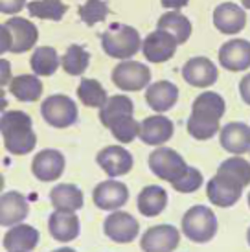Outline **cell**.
<instances>
[{
    "label": "cell",
    "instance_id": "cell-1",
    "mask_svg": "<svg viewBox=\"0 0 250 252\" xmlns=\"http://www.w3.org/2000/svg\"><path fill=\"white\" fill-rule=\"evenodd\" d=\"M0 133L4 136V147L11 155L22 157L33 151L37 134L30 114L22 111H6L0 116Z\"/></svg>",
    "mask_w": 250,
    "mask_h": 252
},
{
    "label": "cell",
    "instance_id": "cell-2",
    "mask_svg": "<svg viewBox=\"0 0 250 252\" xmlns=\"http://www.w3.org/2000/svg\"><path fill=\"white\" fill-rule=\"evenodd\" d=\"M101 48L109 57L125 61L134 57L138 54V50H142V39H140L138 30L127 24L114 22L101 35Z\"/></svg>",
    "mask_w": 250,
    "mask_h": 252
},
{
    "label": "cell",
    "instance_id": "cell-3",
    "mask_svg": "<svg viewBox=\"0 0 250 252\" xmlns=\"http://www.w3.org/2000/svg\"><path fill=\"white\" fill-rule=\"evenodd\" d=\"M182 234L193 243H208L217 234V217L208 206L197 204L182 217Z\"/></svg>",
    "mask_w": 250,
    "mask_h": 252
},
{
    "label": "cell",
    "instance_id": "cell-4",
    "mask_svg": "<svg viewBox=\"0 0 250 252\" xmlns=\"http://www.w3.org/2000/svg\"><path fill=\"white\" fill-rule=\"evenodd\" d=\"M41 114L48 126L66 129L77 122L79 111L72 98L64 94H52L41 103Z\"/></svg>",
    "mask_w": 250,
    "mask_h": 252
},
{
    "label": "cell",
    "instance_id": "cell-5",
    "mask_svg": "<svg viewBox=\"0 0 250 252\" xmlns=\"http://www.w3.org/2000/svg\"><path fill=\"white\" fill-rule=\"evenodd\" d=\"M112 83L125 92H138L151 85V70L140 61L125 59L114 66Z\"/></svg>",
    "mask_w": 250,
    "mask_h": 252
},
{
    "label": "cell",
    "instance_id": "cell-6",
    "mask_svg": "<svg viewBox=\"0 0 250 252\" xmlns=\"http://www.w3.org/2000/svg\"><path fill=\"white\" fill-rule=\"evenodd\" d=\"M149 169L162 181L173 184L177 179H181L188 169L182 155H179L171 147H156L147 158Z\"/></svg>",
    "mask_w": 250,
    "mask_h": 252
},
{
    "label": "cell",
    "instance_id": "cell-7",
    "mask_svg": "<svg viewBox=\"0 0 250 252\" xmlns=\"http://www.w3.org/2000/svg\"><path fill=\"white\" fill-rule=\"evenodd\" d=\"M181 243V232L173 224H156L147 228L140 239L144 252H173Z\"/></svg>",
    "mask_w": 250,
    "mask_h": 252
},
{
    "label": "cell",
    "instance_id": "cell-8",
    "mask_svg": "<svg viewBox=\"0 0 250 252\" xmlns=\"http://www.w3.org/2000/svg\"><path fill=\"white\" fill-rule=\"evenodd\" d=\"M179 42L164 30H155L142 41V54L149 63H166L175 56Z\"/></svg>",
    "mask_w": 250,
    "mask_h": 252
},
{
    "label": "cell",
    "instance_id": "cell-9",
    "mask_svg": "<svg viewBox=\"0 0 250 252\" xmlns=\"http://www.w3.org/2000/svg\"><path fill=\"white\" fill-rule=\"evenodd\" d=\"M92 199H94V204H96L99 210H107V212L120 210L129 201V188L122 181L109 179V181L99 182L96 188H94Z\"/></svg>",
    "mask_w": 250,
    "mask_h": 252
},
{
    "label": "cell",
    "instance_id": "cell-10",
    "mask_svg": "<svg viewBox=\"0 0 250 252\" xmlns=\"http://www.w3.org/2000/svg\"><path fill=\"white\" fill-rule=\"evenodd\" d=\"M103 232L114 243H131L140 232V223L127 212L114 210L105 219Z\"/></svg>",
    "mask_w": 250,
    "mask_h": 252
},
{
    "label": "cell",
    "instance_id": "cell-11",
    "mask_svg": "<svg viewBox=\"0 0 250 252\" xmlns=\"http://www.w3.org/2000/svg\"><path fill=\"white\" fill-rule=\"evenodd\" d=\"M182 77L188 85H191L195 89H208L217 81L219 72L214 61L201 56L186 61V64L182 66Z\"/></svg>",
    "mask_w": 250,
    "mask_h": 252
},
{
    "label": "cell",
    "instance_id": "cell-12",
    "mask_svg": "<svg viewBox=\"0 0 250 252\" xmlns=\"http://www.w3.org/2000/svg\"><path fill=\"white\" fill-rule=\"evenodd\" d=\"M96 162L97 166L107 173V177H111V179L127 175L132 169V164H134L132 155L125 147H120V146L103 147L97 153Z\"/></svg>",
    "mask_w": 250,
    "mask_h": 252
},
{
    "label": "cell",
    "instance_id": "cell-13",
    "mask_svg": "<svg viewBox=\"0 0 250 252\" xmlns=\"http://www.w3.org/2000/svg\"><path fill=\"white\" fill-rule=\"evenodd\" d=\"M219 64L228 72H245L250 68V42L232 39L219 48Z\"/></svg>",
    "mask_w": 250,
    "mask_h": 252
},
{
    "label": "cell",
    "instance_id": "cell-14",
    "mask_svg": "<svg viewBox=\"0 0 250 252\" xmlns=\"http://www.w3.org/2000/svg\"><path fill=\"white\" fill-rule=\"evenodd\" d=\"M214 26L224 35H236L247 26V13L234 2H222L214 9Z\"/></svg>",
    "mask_w": 250,
    "mask_h": 252
},
{
    "label": "cell",
    "instance_id": "cell-15",
    "mask_svg": "<svg viewBox=\"0 0 250 252\" xmlns=\"http://www.w3.org/2000/svg\"><path fill=\"white\" fill-rule=\"evenodd\" d=\"M31 171L41 182L57 181L64 171V157L57 149H42L33 157Z\"/></svg>",
    "mask_w": 250,
    "mask_h": 252
},
{
    "label": "cell",
    "instance_id": "cell-16",
    "mask_svg": "<svg viewBox=\"0 0 250 252\" xmlns=\"http://www.w3.org/2000/svg\"><path fill=\"white\" fill-rule=\"evenodd\" d=\"M175 133V126L173 122L162 114H155V116H149L146 118L142 124H140V133L138 138L146 146H164Z\"/></svg>",
    "mask_w": 250,
    "mask_h": 252
},
{
    "label": "cell",
    "instance_id": "cell-17",
    "mask_svg": "<svg viewBox=\"0 0 250 252\" xmlns=\"http://www.w3.org/2000/svg\"><path fill=\"white\" fill-rule=\"evenodd\" d=\"M6 26L11 32V37H13V44H11L13 54H24L37 44L39 30L31 21L24 19V17H11L6 22Z\"/></svg>",
    "mask_w": 250,
    "mask_h": 252
},
{
    "label": "cell",
    "instance_id": "cell-18",
    "mask_svg": "<svg viewBox=\"0 0 250 252\" xmlns=\"http://www.w3.org/2000/svg\"><path fill=\"white\" fill-rule=\"evenodd\" d=\"M219 142L232 155L250 153V127L243 122H230L219 131Z\"/></svg>",
    "mask_w": 250,
    "mask_h": 252
},
{
    "label": "cell",
    "instance_id": "cell-19",
    "mask_svg": "<svg viewBox=\"0 0 250 252\" xmlns=\"http://www.w3.org/2000/svg\"><path fill=\"white\" fill-rule=\"evenodd\" d=\"M30 206L26 197L19 191L0 195V226H15L28 217Z\"/></svg>",
    "mask_w": 250,
    "mask_h": 252
},
{
    "label": "cell",
    "instance_id": "cell-20",
    "mask_svg": "<svg viewBox=\"0 0 250 252\" xmlns=\"http://www.w3.org/2000/svg\"><path fill=\"white\" fill-rule=\"evenodd\" d=\"M243 188H239L237 184L226 181L216 173V177H212L206 184V195H208L210 203L221 206V208H230L241 199Z\"/></svg>",
    "mask_w": 250,
    "mask_h": 252
},
{
    "label": "cell",
    "instance_id": "cell-21",
    "mask_svg": "<svg viewBox=\"0 0 250 252\" xmlns=\"http://www.w3.org/2000/svg\"><path fill=\"white\" fill-rule=\"evenodd\" d=\"M179 99V87L171 81H156L146 89V101L155 112H166L173 109Z\"/></svg>",
    "mask_w": 250,
    "mask_h": 252
},
{
    "label": "cell",
    "instance_id": "cell-22",
    "mask_svg": "<svg viewBox=\"0 0 250 252\" xmlns=\"http://www.w3.org/2000/svg\"><path fill=\"white\" fill-rule=\"evenodd\" d=\"M37 243H39V230L31 224H15L4 236V249L7 252H30L37 247Z\"/></svg>",
    "mask_w": 250,
    "mask_h": 252
},
{
    "label": "cell",
    "instance_id": "cell-23",
    "mask_svg": "<svg viewBox=\"0 0 250 252\" xmlns=\"http://www.w3.org/2000/svg\"><path fill=\"white\" fill-rule=\"evenodd\" d=\"M50 203L59 212L76 214L79 208H83V191L76 184H57L50 191Z\"/></svg>",
    "mask_w": 250,
    "mask_h": 252
},
{
    "label": "cell",
    "instance_id": "cell-24",
    "mask_svg": "<svg viewBox=\"0 0 250 252\" xmlns=\"http://www.w3.org/2000/svg\"><path fill=\"white\" fill-rule=\"evenodd\" d=\"M48 230L56 241L61 243L74 241L79 236V219L76 214L56 210L48 219Z\"/></svg>",
    "mask_w": 250,
    "mask_h": 252
},
{
    "label": "cell",
    "instance_id": "cell-25",
    "mask_svg": "<svg viewBox=\"0 0 250 252\" xmlns=\"http://www.w3.org/2000/svg\"><path fill=\"white\" fill-rule=\"evenodd\" d=\"M167 206V191L162 186L151 184L146 186L138 193V210L142 216L156 217L166 210Z\"/></svg>",
    "mask_w": 250,
    "mask_h": 252
},
{
    "label": "cell",
    "instance_id": "cell-26",
    "mask_svg": "<svg viewBox=\"0 0 250 252\" xmlns=\"http://www.w3.org/2000/svg\"><path fill=\"white\" fill-rule=\"evenodd\" d=\"M217 175L245 189L250 184V162L245 160L241 155H234L221 162V166L217 168Z\"/></svg>",
    "mask_w": 250,
    "mask_h": 252
},
{
    "label": "cell",
    "instance_id": "cell-27",
    "mask_svg": "<svg viewBox=\"0 0 250 252\" xmlns=\"http://www.w3.org/2000/svg\"><path fill=\"white\" fill-rule=\"evenodd\" d=\"M156 30H164L177 39L179 46L191 37V22L181 11H166L156 22Z\"/></svg>",
    "mask_w": 250,
    "mask_h": 252
},
{
    "label": "cell",
    "instance_id": "cell-28",
    "mask_svg": "<svg viewBox=\"0 0 250 252\" xmlns=\"http://www.w3.org/2000/svg\"><path fill=\"white\" fill-rule=\"evenodd\" d=\"M224 111H226V105L222 96L212 91H204L202 94H199L191 105V114L212 120H221L224 116Z\"/></svg>",
    "mask_w": 250,
    "mask_h": 252
},
{
    "label": "cell",
    "instance_id": "cell-29",
    "mask_svg": "<svg viewBox=\"0 0 250 252\" xmlns=\"http://www.w3.org/2000/svg\"><path fill=\"white\" fill-rule=\"evenodd\" d=\"M9 92L19 101H37L42 96V81L35 74H22L11 79Z\"/></svg>",
    "mask_w": 250,
    "mask_h": 252
},
{
    "label": "cell",
    "instance_id": "cell-30",
    "mask_svg": "<svg viewBox=\"0 0 250 252\" xmlns=\"http://www.w3.org/2000/svg\"><path fill=\"white\" fill-rule=\"evenodd\" d=\"M30 66L35 76H54L57 68L61 66V59L59 54L54 46H39L35 48L30 59Z\"/></svg>",
    "mask_w": 250,
    "mask_h": 252
},
{
    "label": "cell",
    "instance_id": "cell-31",
    "mask_svg": "<svg viewBox=\"0 0 250 252\" xmlns=\"http://www.w3.org/2000/svg\"><path fill=\"white\" fill-rule=\"evenodd\" d=\"M127 114H134V103L131 98L116 94L105 101V105L99 109V122L105 127H109L111 122H114L116 118L127 116Z\"/></svg>",
    "mask_w": 250,
    "mask_h": 252
},
{
    "label": "cell",
    "instance_id": "cell-32",
    "mask_svg": "<svg viewBox=\"0 0 250 252\" xmlns=\"http://www.w3.org/2000/svg\"><path fill=\"white\" fill-rule=\"evenodd\" d=\"M77 98H79V101L83 105L101 109L105 105V101L109 99V94H107L103 85L99 83L97 79L83 77L79 81V87H77Z\"/></svg>",
    "mask_w": 250,
    "mask_h": 252
},
{
    "label": "cell",
    "instance_id": "cell-33",
    "mask_svg": "<svg viewBox=\"0 0 250 252\" xmlns=\"http://www.w3.org/2000/svg\"><path fill=\"white\" fill-rule=\"evenodd\" d=\"M91 63V54L81 46V44H70L64 56L61 57L62 70L70 76H81L89 68Z\"/></svg>",
    "mask_w": 250,
    "mask_h": 252
},
{
    "label": "cell",
    "instance_id": "cell-34",
    "mask_svg": "<svg viewBox=\"0 0 250 252\" xmlns=\"http://www.w3.org/2000/svg\"><path fill=\"white\" fill-rule=\"evenodd\" d=\"M26 7L31 17L42 21L59 22L66 13V4L61 0H31Z\"/></svg>",
    "mask_w": 250,
    "mask_h": 252
},
{
    "label": "cell",
    "instance_id": "cell-35",
    "mask_svg": "<svg viewBox=\"0 0 250 252\" xmlns=\"http://www.w3.org/2000/svg\"><path fill=\"white\" fill-rule=\"evenodd\" d=\"M186 127L188 133L191 134L195 140H210L221 131V120H212L204 118V116L189 114Z\"/></svg>",
    "mask_w": 250,
    "mask_h": 252
},
{
    "label": "cell",
    "instance_id": "cell-36",
    "mask_svg": "<svg viewBox=\"0 0 250 252\" xmlns=\"http://www.w3.org/2000/svg\"><path fill=\"white\" fill-rule=\"evenodd\" d=\"M107 129H111L112 136L120 144H131L134 138H138L140 124L134 120V114H127V116H122V118H116L114 122H111Z\"/></svg>",
    "mask_w": 250,
    "mask_h": 252
},
{
    "label": "cell",
    "instance_id": "cell-37",
    "mask_svg": "<svg viewBox=\"0 0 250 252\" xmlns=\"http://www.w3.org/2000/svg\"><path fill=\"white\" fill-rule=\"evenodd\" d=\"M109 17V4L105 0H87L79 6V19L87 26H96Z\"/></svg>",
    "mask_w": 250,
    "mask_h": 252
},
{
    "label": "cell",
    "instance_id": "cell-38",
    "mask_svg": "<svg viewBox=\"0 0 250 252\" xmlns=\"http://www.w3.org/2000/svg\"><path fill=\"white\" fill-rule=\"evenodd\" d=\"M202 173L199 171L197 168H191V166H188L186 173L181 177V179H177V181L171 184L177 191H181V193H193L197 189L202 186Z\"/></svg>",
    "mask_w": 250,
    "mask_h": 252
},
{
    "label": "cell",
    "instance_id": "cell-39",
    "mask_svg": "<svg viewBox=\"0 0 250 252\" xmlns=\"http://www.w3.org/2000/svg\"><path fill=\"white\" fill-rule=\"evenodd\" d=\"M28 6L26 0H0V13L4 15H17Z\"/></svg>",
    "mask_w": 250,
    "mask_h": 252
},
{
    "label": "cell",
    "instance_id": "cell-40",
    "mask_svg": "<svg viewBox=\"0 0 250 252\" xmlns=\"http://www.w3.org/2000/svg\"><path fill=\"white\" fill-rule=\"evenodd\" d=\"M11 44H13L11 32L7 30L6 24H0V56H4L6 52H11Z\"/></svg>",
    "mask_w": 250,
    "mask_h": 252
},
{
    "label": "cell",
    "instance_id": "cell-41",
    "mask_svg": "<svg viewBox=\"0 0 250 252\" xmlns=\"http://www.w3.org/2000/svg\"><path fill=\"white\" fill-rule=\"evenodd\" d=\"M11 64L7 59H0V89H4L6 85L11 83Z\"/></svg>",
    "mask_w": 250,
    "mask_h": 252
},
{
    "label": "cell",
    "instance_id": "cell-42",
    "mask_svg": "<svg viewBox=\"0 0 250 252\" xmlns=\"http://www.w3.org/2000/svg\"><path fill=\"white\" fill-rule=\"evenodd\" d=\"M239 94H241V98L247 105H250V74L241 79V83H239Z\"/></svg>",
    "mask_w": 250,
    "mask_h": 252
},
{
    "label": "cell",
    "instance_id": "cell-43",
    "mask_svg": "<svg viewBox=\"0 0 250 252\" xmlns=\"http://www.w3.org/2000/svg\"><path fill=\"white\" fill-rule=\"evenodd\" d=\"M160 2L169 11H179V9H182V7H186L189 4V0H160Z\"/></svg>",
    "mask_w": 250,
    "mask_h": 252
},
{
    "label": "cell",
    "instance_id": "cell-44",
    "mask_svg": "<svg viewBox=\"0 0 250 252\" xmlns=\"http://www.w3.org/2000/svg\"><path fill=\"white\" fill-rule=\"evenodd\" d=\"M7 107V99H6V92H4V89H0V112L6 111Z\"/></svg>",
    "mask_w": 250,
    "mask_h": 252
},
{
    "label": "cell",
    "instance_id": "cell-45",
    "mask_svg": "<svg viewBox=\"0 0 250 252\" xmlns=\"http://www.w3.org/2000/svg\"><path fill=\"white\" fill-rule=\"evenodd\" d=\"M54 252H76L74 249H70V247H62V249H57V251Z\"/></svg>",
    "mask_w": 250,
    "mask_h": 252
},
{
    "label": "cell",
    "instance_id": "cell-46",
    "mask_svg": "<svg viewBox=\"0 0 250 252\" xmlns=\"http://www.w3.org/2000/svg\"><path fill=\"white\" fill-rule=\"evenodd\" d=\"M4 184H6V181H4V177L0 173V193H2V189H4Z\"/></svg>",
    "mask_w": 250,
    "mask_h": 252
},
{
    "label": "cell",
    "instance_id": "cell-47",
    "mask_svg": "<svg viewBox=\"0 0 250 252\" xmlns=\"http://www.w3.org/2000/svg\"><path fill=\"white\" fill-rule=\"evenodd\" d=\"M241 2H243L245 9H250V0H241Z\"/></svg>",
    "mask_w": 250,
    "mask_h": 252
},
{
    "label": "cell",
    "instance_id": "cell-48",
    "mask_svg": "<svg viewBox=\"0 0 250 252\" xmlns=\"http://www.w3.org/2000/svg\"><path fill=\"white\" fill-rule=\"evenodd\" d=\"M247 241H249V245H250V226H249V230H247Z\"/></svg>",
    "mask_w": 250,
    "mask_h": 252
},
{
    "label": "cell",
    "instance_id": "cell-49",
    "mask_svg": "<svg viewBox=\"0 0 250 252\" xmlns=\"http://www.w3.org/2000/svg\"><path fill=\"white\" fill-rule=\"evenodd\" d=\"M249 206H250V193H249Z\"/></svg>",
    "mask_w": 250,
    "mask_h": 252
}]
</instances>
